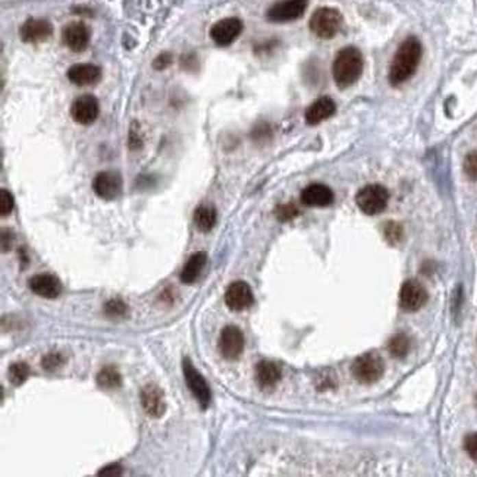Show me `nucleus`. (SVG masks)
<instances>
[{"mask_svg": "<svg viewBox=\"0 0 477 477\" xmlns=\"http://www.w3.org/2000/svg\"><path fill=\"white\" fill-rule=\"evenodd\" d=\"M423 47L419 38L408 37L402 41V45L398 47L395 56L392 59L389 68V82L392 86H401L408 81L419 68L421 60Z\"/></svg>", "mask_w": 477, "mask_h": 477, "instance_id": "nucleus-1", "label": "nucleus"}, {"mask_svg": "<svg viewBox=\"0 0 477 477\" xmlns=\"http://www.w3.org/2000/svg\"><path fill=\"white\" fill-rule=\"evenodd\" d=\"M363 55L356 47H344L338 51V55L332 65L335 84L339 88H348L356 84L363 74Z\"/></svg>", "mask_w": 477, "mask_h": 477, "instance_id": "nucleus-2", "label": "nucleus"}, {"mask_svg": "<svg viewBox=\"0 0 477 477\" xmlns=\"http://www.w3.org/2000/svg\"><path fill=\"white\" fill-rule=\"evenodd\" d=\"M308 25L319 38H334L342 27V15L334 8H319L310 18Z\"/></svg>", "mask_w": 477, "mask_h": 477, "instance_id": "nucleus-3", "label": "nucleus"}, {"mask_svg": "<svg viewBox=\"0 0 477 477\" xmlns=\"http://www.w3.org/2000/svg\"><path fill=\"white\" fill-rule=\"evenodd\" d=\"M389 200V194L385 186L373 184L361 188L356 197L357 206L360 210L366 215H379L387 209Z\"/></svg>", "mask_w": 477, "mask_h": 477, "instance_id": "nucleus-4", "label": "nucleus"}, {"mask_svg": "<svg viewBox=\"0 0 477 477\" xmlns=\"http://www.w3.org/2000/svg\"><path fill=\"white\" fill-rule=\"evenodd\" d=\"M182 371H184L186 387L190 388L194 398L197 400V402L200 404V407L203 410H206L207 407L210 406L212 393H210V388H209V385H207L204 376L194 367L191 360L186 358V357L182 360Z\"/></svg>", "mask_w": 477, "mask_h": 477, "instance_id": "nucleus-5", "label": "nucleus"}, {"mask_svg": "<svg viewBox=\"0 0 477 477\" xmlns=\"http://www.w3.org/2000/svg\"><path fill=\"white\" fill-rule=\"evenodd\" d=\"M383 371H385L383 360L373 352L363 354L352 363V375L358 382L366 383V385L378 382L383 376Z\"/></svg>", "mask_w": 477, "mask_h": 477, "instance_id": "nucleus-6", "label": "nucleus"}, {"mask_svg": "<svg viewBox=\"0 0 477 477\" xmlns=\"http://www.w3.org/2000/svg\"><path fill=\"white\" fill-rule=\"evenodd\" d=\"M308 6V0H281L267 10L271 23H291L302 18Z\"/></svg>", "mask_w": 477, "mask_h": 477, "instance_id": "nucleus-7", "label": "nucleus"}, {"mask_svg": "<svg viewBox=\"0 0 477 477\" xmlns=\"http://www.w3.org/2000/svg\"><path fill=\"white\" fill-rule=\"evenodd\" d=\"M428 302V291L419 281L404 282L400 291V306L406 312H417Z\"/></svg>", "mask_w": 477, "mask_h": 477, "instance_id": "nucleus-8", "label": "nucleus"}, {"mask_svg": "<svg viewBox=\"0 0 477 477\" xmlns=\"http://www.w3.org/2000/svg\"><path fill=\"white\" fill-rule=\"evenodd\" d=\"M93 190H95V193L103 200H117L122 193L121 175L113 171H105L97 173L95 181H93Z\"/></svg>", "mask_w": 477, "mask_h": 477, "instance_id": "nucleus-9", "label": "nucleus"}, {"mask_svg": "<svg viewBox=\"0 0 477 477\" xmlns=\"http://www.w3.org/2000/svg\"><path fill=\"white\" fill-rule=\"evenodd\" d=\"M243 23L238 18H225L217 21L210 28V37L217 46H230L243 33Z\"/></svg>", "mask_w": 477, "mask_h": 477, "instance_id": "nucleus-10", "label": "nucleus"}, {"mask_svg": "<svg viewBox=\"0 0 477 477\" xmlns=\"http://www.w3.org/2000/svg\"><path fill=\"white\" fill-rule=\"evenodd\" d=\"M221 354L226 360L240 358L244 351V335L236 326H226L219 338Z\"/></svg>", "mask_w": 477, "mask_h": 477, "instance_id": "nucleus-11", "label": "nucleus"}, {"mask_svg": "<svg viewBox=\"0 0 477 477\" xmlns=\"http://www.w3.org/2000/svg\"><path fill=\"white\" fill-rule=\"evenodd\" d=\"M99 101L95 96H80L71 106V117L81 125H90L99 117Z\"/></svg>", "mask_w": 477, "mask_h": 477, "instance_id": "nucleus-12", "label": "nucleus"}, {"mask_svg": "<svg viewBox=\"0 0 477 477\" xmlns=\"http://www.w3.org/2000/svg\"><path fill=\"white\" fill-rule=\"evenodd\" d=\"M140 401L144 411H146L150 417L159 419L164 414V410H166L164 393L158 385H154V383H150V385H146L141 389Z\"/></svg>", "mask_w": 477, "mask_h": 477, "instance_id": "nucleus-13", "label": "nucleus"}, {"mask_svg": "<svg viewBox=\"0 0 477 477\" xmlns=\"http://www.w3.org/2000/svg\"><path fill=\"white\" fill-rule=\"evenodd\" d=\"M225 303L234 312H241L250 307L254 303V297L252 288L243 281H236L231 284L226 289Z\"/></svg>", "mask_w": 477, "mask_h": 477, "instance_id": "nucleus-14", "label": "nucleus"}, {"mask_svg": "<svg viewBox=\"0 0 477 477\" xmlns=\"http://www.w3.org/2000/svg\"><path fill=\"white\" fill-rule=\"evenodd\" d=\"M51 34H53V27L49 21L41 18L27 19L19 29L21 40L24 43H40V41H46Z\"/></svg>", "mask_w": 477, "mask_h": 477, "instance_id": "nucleus-15", "label": "nucleus"}, {"mask_svg": "<svg viewBox=\"0 0 477 477\" xmlns=\"http://www.w3.org/2000/svg\"><path fill=\"white\" fill-rule=\"evenodd\" d=\"M62 40L72 51L86 50L90 43V31L84 23H71L62 29Z\"/></svg>", "mask_w": 477, "mask_h": 477, "instance_id": "nucleus-16", "label": "nucleus"}, {"mask_svg": "<svg viewBox=\"0 0 477 477\" xmlns=\"http://www.w3.org/2000/svg\"><path fill=\"white\" fill-rule=\"evenodd\" d=\"M28 286L36 295L53 299L62 293V284L55 275L41 273L36 275L28 281Z\"/></svg>", "mask_w": 477, "mask_h": 477, "instance_id": "nucleus-17", "label": "nucleus"}, {"mask_svg": "<svg viewBox=\"0 0 477 477\" xmlns=\"http://www.w3.org/2000/svg\"><path fill=\"white\" fill-rule=\"evenodd\" d=\"M66 77L75 86H93L101 78V69L93 64H77L68 69Z\"/></svg>", "mask_w": 477, "mask_h": 477, "instance_id": "nucleus-18", "label": "nucleus"}, {"mask_svg": "<svg viewBox=\"0 0 477 477\" xmlns=\"http://www.w3.org/2000/svg\"><path fill=\"white\" fill-rule=\"evenodd\" d=\"M302 201L308 207H326L334 201V193L323 184H310L302 193Z\"/></svg>", "mask_w": 477, "mask_h": 477, "instance_id": "nucleus-19", "label": "nucleus"}, {"mask_svg": "<svg viewBox=\"0 0 477 477\" xmlns=\"http://www.w3.org/2000/svg\"><path fill=\"white\" fill-rule=\"evenodd\" d=\"M337 112L335 101L330 97H320L313 101L306 110V122L308 125H317V123L334 117Z\"/></svg>", "mask_w": 477, "mask_h": 477, "instance_id": "nucleus-20", "label": "nucleus"}, {"mask_svg": "<svg viewBox=\"0 0 477 477\" xmlns=\"http://www.w3.org/2000/svg\"><path fill=\"white\" fill-rule=\"evenodd\" d=\"M206 263H207V253H204V252L194 253L188 258V262H186L185 266L182 267L181 275H180L181 281L186 285L194 284L197 281V278L200 276Z\"/></svg>", "mask_w": 477, "mask_h": 477, "instance_id": "nucleus-21", "label": "nucleus"}, {"mask_svg": "<svg viewBox=\"0 0 477 477\" xmlns=\"http://www.w3.org/2000/svg\"><path fill=\"white\" fill-rule=\"evenodd\" d=\"M256 380L260 388H272L281 380V369L272 361H260L256 367Z\"/></svg>", "mask_w": 477, "mask_h": 477, "instance_id": "nucleus-22", "label": "nucleus"}, {"mask_svg": "<svg viewBox=\"0 0 477 477\" xmlns=\"http://www.w3.org/2000/svg\"><path fill=\"white\" fill-rule=\"evenodd\" d=\"M193 219L197 230L201 232H209L213 230L217 222V212L210 204H201L195 209Z\"/></svg>", "mask_w": 477, "mask_h": 477, "instance_id": "nucleus-23", "label": "nucleus"}, {"mask_svg": "<svg viewBox=\"0 0 477 477\" xmlns=\"http://www.w3.org/2000/svg\"><path fill=\"white\" fill-rule=\"evenodd\" d=\"M96 380H97V385L103 389H117L122 385L121 373L118 371V369H115L113 366L103 367L97 373Z\"/></svg>", "mask_w": 477, "mask_h": 477, "instance_id": "nucleus-24", "label": "nucleus"}, {"mask_svg": "<svg viewBox=\"0 0 477 477\" xmlns=\"http://www.w3.org/2000/svg\"><path fill=\"white\" fill-rule=\"evenodd\" d=\"M410 338L406 334H397L395 337H392L389 344H388V350L391 352L392 357L397 358H402L407 356V352L410 351Z\"/></svg>", "mask_w": 477, "mask_h": 477, "instance_id": "nucleus-25", "label": "nucleus"}, {"mask_svg": "<svg viewBox=\"0 0 477 477\" xmlns=\"http://www.w3.org/2000/svg\"><path fill=\"white\" fill-rule=\"evenodd\" d=\"M9 382L15 387H21L29 378V367L25 363H14L8 369Z\"/></svg>", "mask_w": 477, "mask_h": 477, "instance_id": "nucleus-26", "label": "nucleus"}, {"mask_svg": "<svg viewBox=\"0 0 477 477\" xmlns=\"http://www.w3.org/2000/svg\"><path fill=\"white\" fill-rule=\"evenodd\" d=\"M105 315L108 317H125L128 315V306L119 298L109 299L105 304Z\"/></svg>", "mask_w": 477, "mask_h": 477, "instance_id": "nucleus-27", "label": "nucleus"}, {"mask_svg": "<svg viewBox=\"0 0 477 477\" xmlns=\"http://www.w3.org/2000/svg\"><path fill=\"white\" fill-rule=\"evenodd\" d=\"M65 365V357L60 354V352H49L41 360V367H43L47 373H53L59 370L62 366Z\"/></svg>", "mask_w": 477, "mask_h": 477, "instance_id": "nucleus-28", "label": "nucleus"}, {"mask_svg": "<svg viewBox=\"0 0 477 477\" xmlns=\"http://www.w3.org/2000/svg\"><path fill=\"white\" fill-rule=\"evenodd\" d=\"M276 217L281 222H288V221H293L294 217H297L299 215L298 209L294 206V204H282V206H279L278 209H276Z\"/></svg>", "mask_w": 477, "mask_h": 477, "instance_id": "nucleus-29", "label": "nucleus"}, {"mask_svg": "<svg viewBox=\"0 0 477 477\" xmlns=\"http://www.w3.org/2000/svg\"><path fill=\"white\" fill-rule=\"evenodd\" d=\"M464 172L470 180L477 181V150L469 153L464 159Z\"/></svg>", "mask_w": 477, "mask_h": 477, "instance_id": "nucleus-30", "label": "nucleus"}, {"mask_svg": "<svg viewBox=\"0 0 477 477\" xmlns=\"http://www.w3.org/2000/svg\"><path fill=\"white\" fill-rule=\"evenodd\" d=\"M14 195L10 194L8 190H2L0 191V215L2 216H8L14 209Z\"/></svg>", "mask_w": 477, "mask_h": 477, "instance_id": "nucleus-31", "label": "nucleus"}, {"mask_svg": "<svg viewBox=\"0 0 477 477\" xmlns=\"http://www.w3.org/2000/svg\"><path fill=\"white\" fill-rule=\"evenodd\" d=\"M385 238L391 244L400 243L401 238H402V228H401V225H398L395 222H391L385 228Z\"/></svg>", "mask_w": 477, "mask_h": 477, "instance_id": "nucleus-32", "label": "nucleus"}, {"mask_svg": "<svg viewBox=\"0 0 477 477\" xmlns=\"http://www.w3.org/2000/svg\"><path fill=\"white\" fill-rule=\"evenodd\" d=\"M137 125H138V123H132L131 131H130L128 144H130L131 150H140L143 147V138H141V134L138 132V127Z\"/></svg>", "mask_w": 477, "mask_h": 477, "instance_id": "nucleus-33", "label": "nucleus"}, {"mask_svg": "<svg viewBox=\"0 0 477 477\" xmlns=\"http://www.w3.org/2000/svg\"><path fill=\"white\" fill-rule=\"evenodd\" d=\"M122 474H123V467L118 463L109 464V465H106V467H103L97 473V476H103V477H118V476H122Z\"/></svg>", "mask_w": 477, "mask_h": 477, "instance_id": "nucleus-34", "label": "nucleus"}, {"mask_svg": "<svg viewBox=\"0 0 477 477\" xmlns=\"http://www.w3.org/2000/svg\"><path fill=\"white\" fill-rule=\"evenodd\" d=\"M464 448H465V451H467V454L470 455V458L477 461V433L469 435V437L465 438Z\"/></svg>", "mask_w": 477, "mask_h": 477, "instance_id": "nucleus-35", "label": "nucleus"}, {"mask_svg": "<svg viewBox=\"0 0 477 477\" xmlns=\"http://www.w3.org/2000/svg\"><path fill=\"white\" fill-rule=\"evenodd\" d=\"M171 64H172V55L171 53H162L153 60V68L160 71V69H166Z\"/></svg>", "mask_w": 477, "mask_h": 477, "instance_id": "nucleus-36", "label": "nucleus"}, {"mask_svg": "<svg viewBox=\"0 0 477 477\" xmlns=\"http://www.w3.org/2000/svg\"><path fill=\"white\" fill-rule=\"evenodd\" d=\"M12 241H14V236H12V234H10V231L3 230L2 231V250L3 252L9 250L10 245H12Z\"/></svg>", "mask_w": 477, "mask_h": 477, "instance_id": "nucleus-37", "label": "nucleus"}]
</instances>
